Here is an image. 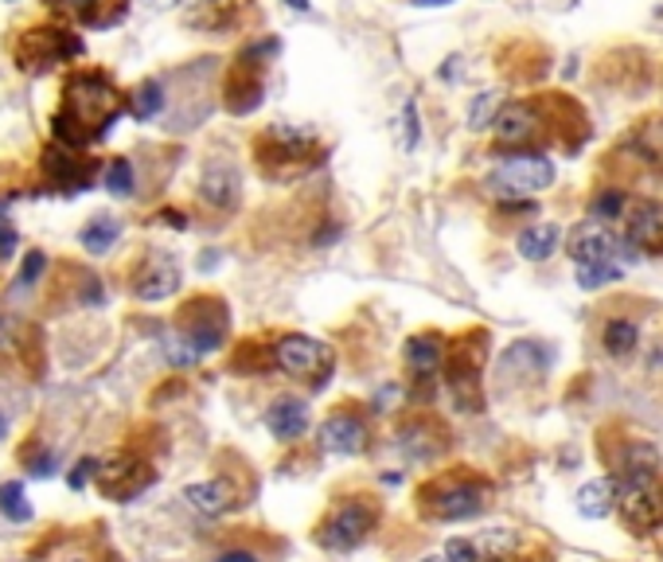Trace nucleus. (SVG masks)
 I'll return each instance as SVG.
<instances>
[{"label":"nucleus","instance_id":"f257e3e1","mask_svg":"<svg viewBox=\"0 0 663 562\" xmlns=\"http://www.w3.org/2000/svg\"><path fill=\"white\" fill-rule=\"evenodd\" d=\"M122 118V94L98 71L75 75L63 86V106L51 118V130L66 149H83L90 140H102L110 125Z\"/></svg>","mask_w":663,"mask_h":562},{"label":"nucleus","instance_id":"f03ea898","mask_svg":"<svg viewBox=\"0 0 663 562\" xmlns=\"http://www.w3.org/2000/svg\"><path fill=\"white\" fill-rule=\"evenodd\" d=\"M551 184H554L551 160L524 152V157H507L504 164H495L484 180V192L492 199H500L504 207H515L524 196H535V192H542V187Z\"/></svg>","mask_w":663,"mask_h":562},{"label":"nucleus","instance_id":"7ed1b4c3","mask_svg":"<svg viewBox=\"0 0 663 562\" xmlns=\"http://www.w3.org/2000/svg\"><path fill=\"white\" fill-rule=\"evenodd\" d=\"M492 504V488L480 477H445L421 488V508L433 520H472Z\"/></svg>","mask_w":663,"mask_h":562},{"label":"nucleus","instance_id":"20e7f679","mask_svg":"<svg viewBox=\"0 0 663 562\" xmlns=\"http://www.w3.org/2000/svg\"><path fill=\"white\" fill-rule=\"evenodd\" d=\"M617 508L625 512V524L633 532L648 535L663 524V480L655 473H636V477H617Z\"/></svg>","mask_w":663,"mask_h":562},{"label":"nucleus","instance_id":"39448f33","mask_svg":"<svg viewBox=\"0 0 663 562\" xmlns=\"http://www.w3.org/2000/svg\"><path fill=\"white\" fill-rule=\"evenodd\" d=\"M75 56H83V39L66 28H28L16 44V66H24L32 75H44L56 63Z\"/></svg>","mask_w":663,"mask_h":562},{"label":"nucleus","instance_id":"423d86ee","mask_svg":"<svg viewBox=\"0 0 663 562\" xmlns=\"http://www.w3.org/2000/svg\"><path fill=\"white\" fill-rule=\"evenodd\" d=\"M375 520H379L375 504H367V500H359V497L344 500V504L332 508V515L320 524L317 539H320V547H328V551H355V547L367 543V535L375 532Z\"/></svg>","mask_w":663,"mask_h":562},{"label":"nucleus","instance_id":"0eeeda50","mask_svg":"<svg viewBox=\"0 0 663 562\" xmlns=\"http://www.w3.org/2000/svg\"><path fill=\"white\" fill-rule=\"evenodd\" d=\"M273 364L285 375H293V379H312L317 387H324L328 367H332V352L320 340L290 332V337H281L273 344Z\"/></svg>","mask_w":663,"mask_h":562},{"label":"nucleus","instance_id":"6e6552de","mask_svg":"<svg viewBox=\"0 0 663 562\" xmlns=\"http://www.w3.org/2000/svg\"><path fill=\"white\" fill-rule=\"evenodd\" d=\"M617 251H621L617 234L609 231L605 223H598V219L578 223L566 234V254H570L578 266H609L617 258Z\"/></svg>","mask_w":663,"mask_h":562},{"label":"nucleus","instance_id":"1a4fd4ad","mask_svg":"<svg viewBox=\"0 0 663 562\" xmlns=\"http://www.w3.org/2000/svg\"><path fill=\"white\" fill-rule=\"evenodd\" d=\"M157 480V473H152L145 461L137 457H118L110 461L106 468H98V485H102V492L110 500H118V504H130V500H137L145 488Z\"/></svg>","mask_w":663,"mask_h":562},{"label":"nucleus","instance_id":"9d476101","mask_svg":"<svg viewBox=\"0 0 663 562\" xmlns=\"http://www.w3.org/2000/svg\"><path fill=\"white\" fill-rule=\"evenodd\" d=\"M180 290V262L172 254L152 251L145 262H140L137 278H133V297L137 301H164Z\"/></svg>","mask_w":663,"mask_h":562},{"label":"nucleus","instance_id":"9b49d317","mask_svg":"<svg viewBox=\"0 0 663 562\" xmlns=\"http://www.w3.org/2000/svg\"><path fill=\"white\" fill-rule=\"evenodd\" d=\"M367 422L355 411H336L328 414L324 426H320V445L328 453H340V457H359L367 450Z\"/></svg>","mask_w":663,"mask_h":562},{"label":"nucleus","instance_id":"f8f14e48","mask_svg":"<svg viewBox=\"0 0 663 562\" xmlns=\"http://www.w3.org/2000/svg\"><path fill=\"white\" fill-rule=\"evenodd\" d=\"M199 309H204L199 301L184 309V332H180V340L196 347L199 356H207V352L223 347V337H226V309H223V305H219L216 313H199Z\"/></svg>","mask_w":663,"mask_h":562},{"label":"nucleus","instance_id":"ddd939ff","mask_svg":"<svg viewBox=\"0 0 663 562\" xmlns=\"http://www.w3.org/2000/svg\"><path fill=\"white\" fill-rule=\"evenodd\" d=\"M625 227L633 246L663 251V204H655V199H628Z\"/></svg>","mask_w":663,"mask_h":562},{"label":"nucleus","instance_id":"4468645a","mask_svg":"<svg viewBox=\"0 0 663 562\" xmlns=\"http://www.w3.org/2000/svg\"><path fill=\"white\" fill-rule=\"evenodd\" d=\"M59 16L83 20L86 28H110L113 20L125 16V0H47Z\"/></svg>","mask_w":663,"mask_h":562},{"label":"nucleus","instance_id":"2eb2a0df","mask_svg":"<svg viewBox=\"0 0 663 562\" xmlns=\"http://www.w3.org/2000/svg\"><path fill=\"white\" fill-rule=\"evenodd\" d=\"M539 130V118L527 102H507L495 110L492 118V133L495 140H504V145H524L531 133Z\"/></svg>","mask_w":663,"mask_h":562},{"label":"nucleus","instance_id":"dca6fc26","mask_svg":"<svg viewBox=\"0 0 663 562\" xmlns=\"http://www.w3.org/2000/svg\"><path fill=\"white\" fill-rule=\"evenodd\" d=\"M266 430L278 441H297L300 433L309 430V406L300 403V399H278L266 411Z\"/></svg>","mask_w":663,"mask_h":562},{"label":"nucleus","instance_id":"f3484780","mask_svg":"<svg viewBox=\"0 0 663 562\" xmlns=\"http://www.w3.org/2000/svg\"><path fill=\"white\" fill-rule=\"evenodd\" d=\"M44 169H47V176H51V184L66 187V192H86V187H90L94 164H83V160L71 157V152H63V149H47Z\"/></svg>","mask_w":663,"mask_h":562},{"label":"nucleus","instance_id":"a211bd4d","mask_svg":"<svg viewBox=\"0 0 663 562\" xmlns=\"http://www.w3.org/2000/svg\"><path fill=\"white\" fill-rule=\"evenodd\" d=\"M199 196H204L211 207H234V204H238V172H234V164H226V160L207 164L204 180H199Z\"/></svg>","mask_w":663,"mask_h":562},{"label":"nucleus","instance_id":"6ab92c4d","mask_svg":"<svg viewBox=\"0 0 663 562\" xmlns=\"http://www.w3.org/2000/svg\"><path fill=\"white\" fill-rule=\"evenodd\" d=\"M184 500L199 515H223L234 508V485L231 480H199V485L184 488Z\"/></svg>","mask_w":663,"mask_h":562},{"label":"nucleus","instance_id":"aec40b11","mask_svg":"<svg viewBox=\"0 0 663 562\" xmlns=\"http://www.w3.org/2000/svg\"><path fill=\"white\" fill-rule=\"evenodd\" d=\"M617 477H598L589 480V485L578 488V512L586 515V520H605L613 508H617Z\"/></svg>","mask_w":663,"mask_h":562},{"label":"nucleus","instance_id":"412c9836","mask_svg":"<svg viewBox=\"0 0 663 562\" xmlns=\"http://www.w3.org/2000/svg\"><path fill=\"white\" fill-rule=\"evenodd\" d=\"M562 243V231L554 223H535V227H524L519 239H515V251L524 254L527 262H547Z\"/></svg>","mask_w":663,"mask_h":562},{"label":"nucleus","instance_id":"4be33fe9","mask_svg":"<svg viewBox=\"0 0 663 562\" xmlns=\"http://www.w3.org/2000/svg\"><path fill=\"white\" fill-rule=\"evenodd\" d=\"M441 356H445V340L433 337V332H421V337L406 340V364L418 375H433L441 367Z\"/></svg>","mask_w":663,"mask_h":562},{"label":"nucleus","instance_id":"5701e85b","mask_svg":"<svg viewBox=\"0 0 663 562\" xmlns=\"http://www.w3.org/2000/svg\"><path fill=\"white\" fill-rule=\"evenodd\" d=\"M83 246L90 254H106V251H113V243L122 239V219H113V216H94L90 223L83 227Z\"/></svg>","mask_w":663,"mask_h":562},{"label":"nucleus","instance_id":"b1692460","mask_svg":"<svg viewBox=\"0 0 663 562\" xmlns=\"http://www.w3.org/2000/svg\"><path fill=\"white\" fill-rule=\"evenodd\" d=\"M0 515L12 520V524H32V504H28V488L20 480H4L0 485Z\"/></svg>","mask_w":663,"mask_h":562},{"label":"nucleus","instance_id":"393cba45","mask_svg":"<svg viewBox=\"0 0 663 562\" xmlns=\"http://www.w3.org/2000/svg\"><path fill=\"white\" fill-rule=\"evenodd\" d=\"M515 547H519V535H515L512 527H488V532L477 535V551L484 554V559H492V562L512 559Z\"/></svg>","mask_w":663,"mask_h":562},{"label":"nucleus","instance_id":"a878e982","mask_svg":"<svg viewBox=\"0 0 663 562\" xmlns=\"http://www.w3.org/2000/svg\"><path fill=\"white\" fill-rule=\"evenodd\" d=\"M636 340H640V332H636L633 320H609L601 344H605V352L613 359H625V356H633V352H636Z\"/></svg>","mask_w":663,"mask_h":562},{"label":"nucleus","instance_id":"bb28decb","mask_svg":"<svg viewBox=\"0 0 663 562\" xmlns=\"http://www.w3.org/2000/svg\"><path fill=\"white\" fill-rule=\"evenodd\" d=\"M160 106H164V90H160V83H140L137 90L130 94V113L137 118V122L157 118Z\"/></svg>","mask_w":663,"mask_h":562},{"label":"nucleus","instance_id":"cd10ccee","mask_svg":"<svg viewBox=\"0 0 663 562\" xmlns=\"http://www.w3.org/2000/svg\"><path fill=\"white\" fill-rule=\"evenodd\" d=\"M613 281H621V270L613 262L609 266H578L581 290H605V285H613Z\"/></svg>","mask_w":663,"mask_h":562},{"label":"nucleus","instance_id":"c85d7f7f","mask_svg":"<svg viewBox=\"0 0 663 562\" xmlns=\"http://www.w3.org/2000/svg\"><path fill=\"white\" fill-rule=\"evenodd\" d=\"M106 187H110L113 196H133V164L125 157H118L106 169Z\"/></svg>","mask_w":663,"mask_h":562},{"label":"nucleus","instance_id":"c756f323","mask_svg":"<svg viewBox=\"0 0 663 562\" xmlns=\"http://www.w3.org/2000/svg\"><path fill=\"white\" fill-rule=\"evenodd\" d=\"M589 211H593L598 223H605V219H621L628 211V199L621 196V192H601V196L589 204Z\"/></svg>","mask_w":663,"mask_h":562},{"label":"nucleus","instance_id":"7c9ffc66","mask_svg":"<svg viewBox=\"0 0 663 562\" xmlns=\"http://www.w3.org/2000/svg\"><path fill=\"white\" fill-rule=\"evenodd\" d=\"M98 468H102V465H98V461H94V457H83L75 468H71V477H66V485L75 488V492H83V488L90 485L94 477H98Z\"/></svg>","mask_w":663,"mask_h":562},{"label":"nucleus","instance_id":"2f4dec72","mask_svg":"<svg viewBox=\"0 0 663 562\" xmlns=\"http://www.w3.org/2000/svg\"><path fill=\"white\" fill-rule=\"evenodd\" d=\"M44 270H47V258L39 251H32L28 258H24V266H20V278L16 281L24 285V290H28V285H36L39 273H44Z\"/></svg>","mask_w":663,"mask_h":562},{"label":"nucleus","instance_id":"473e14b6","mask_svg":"<svg viewBox=\"0 0 663 562\" xmlns=\"http://www.w3.org/2000/svg\"><path fill=\"white\" fill-rule=\"evenodd\" d=\"M445 562H480L477 543H468V539H449V543H445Z\"/></svg>","mask_w":663,"mask_h":562},{"label":"nucleus","instance_id":"72a5a7b5","mask_svg":"<svg viewBox=\"0 0 663 562\" xmlns=\"http://www.w3.org/2000/svg\"><path fill=\"white\" fill-rule=\"evenodd\" d=\"M418 145V106H406L402 113V149H414Z\"/></svg>","mask_w":663,"mask_h":562},{"label":"nucleus","instance_id":"f704fd0d","mask_svg":"<svg viewBox=\"0 0 663 562\" xmlns=\"http://www.w3.org/2000/svg\"><path fill=\"white\" fill-rule=\"evenodd\" d=\"M56 465H59V457H56L51 450H47V453H36V457H28L32 477H51V473H56Z\"/></svg>","mask_w":663,"mask_h":562},{"label":"nucleus","instance_id":"c9c22d12","mask_svg":"<svg viewBox=\"0 0 663 562\" xmlns=\"http://www.w3.org/2000/svg\"><path fill=\"white\" fill-rule=\"evenodd\" d=\"M16 246H20V234L12 231L4 219H0V262H4V258H12V254H16Z\"/></svg>","mask_w":663,"mask_h":562},{"label":"nucleus","instance_id":"e433bc0d","mask_svg":"<svg viewBox=\"0 0 663 562\" xmlns=\"http://www.w3.org/2000/svg\"><path fill=\"white\" fill-rule=\"evenodd\" d=\"M12 347H16V325L9 313H0V352H12Z\"/></svg>","mask_w":663,"mask_h":562},{"label":"nucleus","instance_id":"4c0bfd02","mask_svg":"<svg viewBox=\"0 0 663 562\" xmlns=\"http://www.w3.org/2000/svg\"><path fill=\"white\" fill-rule=\"evenodd\" d=\"M492 106H495V94H492V90L480 94V102L472 106V113H468V122H472V125H484V122H488V110H492Z\"/></svg>","mask_w":663,"mask_h":562},{"label":"nucleus","instance_id":"58836bf2","mask_svg":"<svg viewBox=\"0 0 663 562\" xmlns=\"http://www.w3.org/2000/svg\"><path fill=\"white\" fill-rule=\"evenodd\" d=\"M216 562H258V559H254L250 551H226V554H219Z\"/></svg>","mask_w":663,"mask_h":562},{"label":"nucleus","instance_id":"ea45409f","mask_svg":"<svg viewBox=\"0 0 663 562\" xmlns=\"http://www.w3.org/2000/svg\"><path fill=\"white\" fill-rule=\"evenodd\" d=\"M160 219H164V223H169V227H176V231H184V216H180V211H164V216H160Z\"/></svg>","mask_w":663,"mask_h":562},{"label":"nucleus","instance_id":"a19ab883","mask_svg":"<svg viewBox=\"0 0 663 562\" xmlns=\"http://www.w3.org/2000/svg\"><path fill=\"white\" fill-rule=\"evenodd\" d=\"M290 9H297V12H309V0H285Z\"/></svg>","mask_w":663,"mask_h":562},{"label":"nucleus","instance_id":"79ce46f5","mask_svg":"<svg viewBox=\"0 0 663 562\" xmlns=\"http://www.w3.org/2000/svg\"><path fill=\"white\" fill-rule=\"evenodd\" d=\"M414 4H421V9H433V4H449V0H414Z\"/></svg>","mask_w":663,"mask_h":562},{"label":"nucleus","instance_id":"37998d69","mask_svg":"<svg viewBox=\"0 0 663 562\" xmlns=\"http://www.w3.org/2000/svg\"><path fill=\"white\" fill-rule=\"evenodd\" d=\"M9 438V418H4V414H0V441Z\"/></svg>","mask_w":663,"mask_h":562},{"label":"nucleus","instance_id":"c03bdc74","mask_svg":"<svg viewBox=\"0 0 663 562\" xmlns=\"http://www.w3.org/2000/svg\"><path fill=\"white\" fill-rule=\"evenodd\" d=\"M421 562H445V559H421Z\"/></svg>","mask_w":663,"mask_h":562},{"label":"nucleus","instance_id":"a18cd8bd","mask_svg":"<svg viewBox=\"0 0 663 562\" xmlns=\"http://www.w3.org/2000/svg\"><path fill=\"white\" fill-rule=\"evenodd\" d=\"M0 219H4V204H0Z\"/></svg>","mask_w":663,"mask_h":562}]
</instances>
